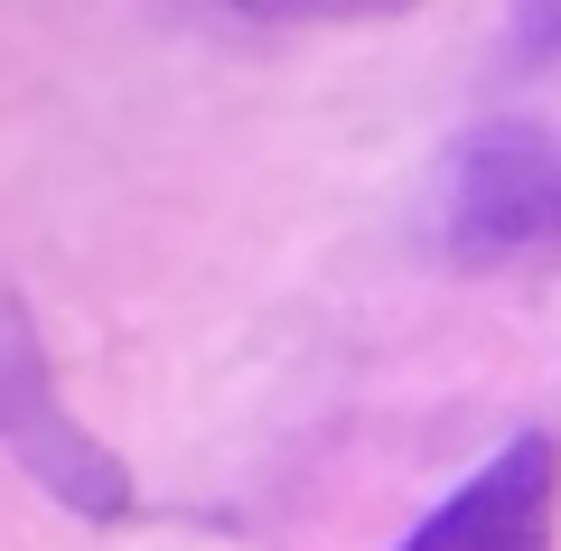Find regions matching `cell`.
Listing matches in <instances>:
<instances>
[{
    "instance_id": "cell-1",
    "label": "cell",
    "mask_w": 561,
    "mask_h": 551,
    "mask_svg": "<svg viewBox=\"0 0 561 551\" xmlns=\"http://www.w3.org/2000/svg\"><path fill=\"white\" fill-rule=\"evenodd\" d=\"M440 253L459 272H561V131L478 122L440 169Z\"/></svg>"
},
{
    "instance_id": "cell-2",
    "label": "cell",
    "mask_w": 561,
    "mask_h": 551,
    "mask_svg": "<svg viewBox=\"0 0 561 551\" xmlns=\"http://www.w3.org/2000/svg\"><path fill=\"white\" fill-rule=\"evenodd\" d=\"M0 458H10L20 477H38L76 524H131V505H140L131 468H122V458L66 412V393H57V375H47L38 336H28L20 318L0 328Z\"/></svg>"
},
{
    "instance_id": "cell-3",
    "label": "cell",
    "mask_w": 561,
    "mask_h": 551,
    "mask_svg": "<svg viewBox=\"0 0 561 551\" xmlns=\"http://www.w3.org/2000/svg\"><path fill=\"white\" fill-rule=\"evenodd\" d=\"M561 524V439L552 431H515L478 477L440 495L393 551H552Z\"/></svg>"
}]
</instances>
